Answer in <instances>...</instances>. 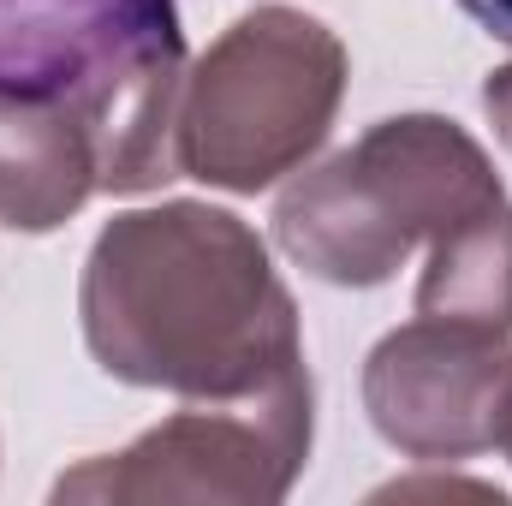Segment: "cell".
Here are the masks:
<instances>
[{
  "label": "cell",
  "mask_w": 512,
  "mask_h": 506,
  "mask_svg": "<svg viewBox=\"0 0 512 506\" xmlns=\"http://www.w3.org/2000/svg\"><path fill=\"white\" fill-rule=\"evenodd\" d=\"M78 316L90 358L131 387L245 399L304 376L298 304L268 245L209 203L114 215L90 245Z\"/></svg>",
  "instance_id": "cell-1"
},
{
  "label": "cell",
  "mask_w": 512,
  "mask_h": 506,
  "mask_svg": "<svg viewBox=\"0 0 512 506\" xmlns=\"http://www.w3.org/2000/svg\"><path fill=\"white\" fill-rule=\"evenodd\" d=\"M185 36L173 0H0V96L72 108L96 131L102 191L179 179Z\"/></svg>",
  "instance_id": "cell-2"
},
{
  "label": "cell",
  "mask_w": 512,
  "mask_h": 506,
  "mask_svg": "<svg viewBox=\"0 0 512 506\" xmlns=\"http://www.w3.org/2000/svg\"><path fill=\"white\" fill-rule=\"evenodd\" d=\"M501 197L495 161L465 126L399 114L298 173L274 203V239L328 286H382L417 245H435Z\"/></svg>",
  "instance_id": "cell-3"
},
{
  "label": "cell",
  "mask_w": 512,
  "mask_h": 506,
  "mask_svg": "<svg viewBox=\"0 0 512 506\" xmlns=\"http://www.w3.org/2000/svg\"><path fill=\"white\" fill-rule=\"evenodd\" d=\"M346 96L340 36L298 6H256L233 18L179 90V173L256 197L298 173Z\"/></svg>",
  "instance_id": "cell-4"
},
{
  "label": "cell",
  "mask_w": 512,
  "mask_h": 506,
  "mask_svg": "<svg viewBox=\"0 0 512 506\" xmlns=\"http://www.w3.org/2000/svg\"><path fill=\"white\" fill-rule=\"evenodd\" d=\"M310 459V370L245 399H191L126 453L90 459L54 483V501H209L268 506L286 501Z\"/></svg>",
  "instance_id": "cell-5"
},
{
  "label": "cell",
  "mask_w": 512,
  "mask_h": 506,
  "mask_svg": "<svg viewBox=\"0 0 512 506\" xmlns=\"http://www.w3.org/2000/svg\"><path fill=\"white\" fill-rule=\"evenodd\" d=\"M364 411L387 447L453 465L501 447L512 429V334L417 316L364 364Z\"/></svg>",
  "instance_id": "cell-6"
},
{
  "label": "cell",
  "mask_w": 512,
  "mask_h": 506,
  "mask_svg": "<svg viewBox=\"0 0 512 506\" xmlns=\"http://www.w3.org/2000/svg\"><path fill=\"white\" fill-rule=\"evenodd\" d=\"M102 191L96 131L60 102L0 96V227L54 233Z\"/></svg>",
  "instance_id": "cell-7"
},
{
  "label": "cell",
  "mask_w": 512,
  "mask_h": 506,
  "mask_svg": "<svg viewBox=\"0 0 512 506\" xmlns=\"http://www.w3.org/2000/svg\"><path fill=\"white\" fill-rule=\"evenodd\" d=\"M417 316H453L512 334V203H489L429 245Z\"/></svg>",
  "instance_id": "cell-8"
},
{
  "label": "cell",
  "mask_w": 512,
  "mask_h": 506,
  "mask_svg": "<svg viewBox=\"0 0 512 506\" xmlns=\"http://www.w3.org/2000/svg\"><path fill=\"white\" fill-rule=\"evenodd\" d=\"M483 114H489L495 137H501V143L512 149V66L489 72V84H483Z\"/></svg>",
  "instance_id": "cell-9"
},
{
  "label": "cell",
  "mask_w": 512,
  "mask_h": 506,
  "mask_svg": "<svg viewBox=\"0 0 512 506\" xmlns=\"http://www.w3.org/2000/svg\"><path fill=\"white\" fill-rule=\"evenodd\" d=\"M495 42H512V0H459Z\"/></svg>",
  "instance_id": "cell-10"
},
{
  "label": "cell",
  "mask_w": 512,
  "mask_h": 506,
  "mask_svg": "<svg viewBox=\"0 0 512 506\" xmlns=\"http://www.w3.org/2000/svg\"><path fill=\"white\" fill-rule=\"evenodd\" d=\"M501 447H507V453H512V429H507V441H501Z\"/></svg>",
  "instance_id": "cell-11"
}]
</instances>
